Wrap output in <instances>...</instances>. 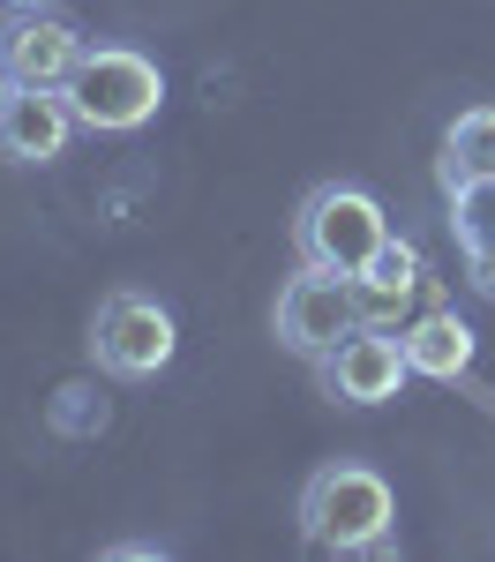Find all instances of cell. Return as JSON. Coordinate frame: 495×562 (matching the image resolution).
Instances as JSON below:
<instances>
[{
	"mask_svg": "<svg viewBox=\"0 0 495 562\" xmlns=\"http://www.w3.org/2000/svg\"><path fill=\"white\" fill-rule=\"evenodd\" d=\"M301 532L323 555H391L398 532V495L391 480L360 458H338L301 487Z\"/></svg>",
	"mask_w": 495,
	"mask_h": 562,
	"instance_id": "6da1fadb",
	"label": "cell"
},
{
	"mask_svg": "<svg viewBox=\"0 0 495 562\" xmlns=\"http://www.w3.org/2000/svg\"><path fill=\"white\" fill-rule=\"evenodd\" d=\"M68 105H76V121L90 135H135L158 121L166 76L135 45H90L83 60H76V76H68Z\"/></svg>",
	"mask_w": 495,
	"mask_h": 562,
	"instance_id": "7a4b0ae2",
	"label": "cell"
},
{
	"mask_svg": "<svg viewBox=\"0 0 495 562\" xmlns=\"http://www.w3.org/2000/svg\"><path fill=\"white\" fill-rule=\"evenodd\" d=\"M383 240H391V217H383V203H375L368 188H353V180H323L308 203H301V217H293L301 262L338 270V278H360Z\"/></svg>",
	"mask_w": 495,
	"mask_h": 562,
	"instance_id": "3957f363",
	"label": "cell"
},
{
	"mask_svg": "<svg viewBox=\"0 0 495 562\" xmlns=\"http://www.w3.org/2000/svg\"><path fill=\"white\" fill-rule=\"evenodd\" d=\"M173 346H180V330H173V307L166 301H150V293H105V301H98L90 352H98L105 375L143 383V375H158V368L173 360Z\"/></svg>",
	"mask_w": 495,
	"mask_h": 562,
	"instance_id": "277c9868",
	"label": "cell"
},
{
	"mask_svg": "<svg viewBox=\"0 0 495 562\" xmlns=\"http://www.w3.org/2000/svg\"><path fill=\"white\" fill-rule=\"evenodd\" d=\"M270 330H278V346H285V352H301V360H323V352L338 346V338H353V330H360V293H353V278L301 262V270L285 278V293H278V315H270Z\"/></svg>",
	"mask_w": 495,
	"mask_h": 562,
	"instance_id": "5b68a950",
	"label": "cell"
},
{
	"mask_svg": "<svg viewBox=\"0 0 495 562\" xmlns=\"http://www.w3.org/2000/svg\"><path fill=\"white\" fill-rule=\"evenodd\" d=\"M315 368H323V397H338V405H391L413 375L398 330H383V323H360L353 338H338Z\"/></svg>",
	"mask_w": 495,
	"mask_h": 562,
	"instance_id": "8992f818",
	"label": "cell"
},
{
	"mask_svg": "<svg viewBox=\"0 0 495 562\" xmlns=\"http://www.w3.org/2000/svg\"><path fill=\"white\" fill-rule=\"evenodd\" d=\"M83 53H90L83 31L60 23V15H45V8H15V23L0 31V60H8L15 90H68Z\"/></svg>",
	"mask_w": 495,
	"mask_h": 562,
	"instance_id": "52a82bcc",
	"label": "cell"
},
{
	"mask_svg": "<svg viewBox=\"0 0 495 562\" xmlns=\"http://www.w3.org/2000/svg\"><path fill=\"white\" fill-rule=\"evenodd\" d=\"M76 128L83 121H76L68 90H15L8 113H0V158L8 166H60Z\"/></svg>",
	"mask_w": 495,
	"mask_h": 562,
	"instance_id": "ba28073f",
	"label": "cell"
},
{
	"mask_svg": "<svg viewBox=\"0 0 495 562\" xmlns=\"http://www.w3.org/2000/svg\"><path fill=\"white\" fill-rule=\"evenodd\" d=\"M428 285V270H420V248L413 240H383L375 248V262L353 278V293H360V323H383V330H398V315L413 307V293Z\"/></svg>",
	"mask_w": 495,
	"mask_h": 562,
	"instance_id": "9c48e42d",
	"label": "cell"
},
{
	"mask_svg": "<svg viewBox=\"0 0 495 562\" xmlns=\"http://www.w3.org/2000/svg\"><path fill=\"white\" fill-rule=\"evenodd\" d=\"M398 346H405V368L428 375V383H458L473 368V330L458 323V307H428L420 323L398 330Z\"/></svg>",
	"mask_w": 495,
	"mask_h": 562,
	"instance_id": "30bf717a",
	"label": "cell"
},
{
	"mask_svg": "<svg viewBox=\"0 0 495 562\" xmlns=\"http://www.w3.org/2000/svg\"><path fill=\"white\" fill-rule=\"evenodd\" d=\"M458 180H495V105H473L458 113L443 135V188Z\"/></svg>",
	"mask_w": 495,
	"mask_h": 562,
	"instance_id": "8fae6325",
	"label": "cell"
},
{
	"mask_svg": "<svg viewBox=\"0 0 495 562\" xmlns=\"http://www.w3.org/2000/svg\"><path fill=\"white\" fill-rule=\"evenodd\" d=\"M450 195V233H458V256L495 248V180H458Z\"/></svg>",
	"mask_w": 495,
	"mask_h": 562,
	"instance_id": "7c38bea8",
	"label": "cell"
},
{
	"mask_svg": "<svg viewBox=\"0 0 495 562\" xmlns=\"http://www.w3.org/2000/svg\"><path fill=\"white\" fill-rule=\"evenodd\" d=\"M465 278H473V285L495 301V248H473V256H465Z\"/></svg>",
	"mask_w": 495,
	"mask_h": 562,
	"instance_id": "4fadbf2b",
	"label": "cell"
},
{
	"mask_svg": "<svg viewBox=\"0 0 495 562\" xmlns=\"http://www.w3.org/2000/svg\"><path fill=\"white\" fill-rule=\"evenodd\" d=\"M8 98H15V76H8V60H0V113H8Z\"/></svg>",
	"mask_w": 495,
	"mask_h": 562,
	"instance_id": "5bb4252c",
	"label": "cell"
},
{
	"mask_svg": "<svg viewBox=\"0 0 495 562\" xmlns=\"http://www.w3.org/2000/svg\"><path fill=\"white\" fill-rule=\"evenodd\" d=\"M0 8H8V15H15V8H45V0H0Z\"/></svg>",
	"mask_w": 495,
	"mask_h": 562,
	"instance_id": "9a60e30c",
	"label": "cell"
}]
</instances>
